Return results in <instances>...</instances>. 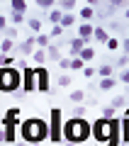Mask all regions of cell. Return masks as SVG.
I'll return each instance as SVG.
<instances>
[{"instance_id": "obj_14", "label": "cell", "mask_w": 129, "mask_h": 146, "mask_svg": "<svg viewBox=\"0 0 129 146\" xmlns=\"http://www.w3.org/2000/svg\"><path fill=\"white\" fill-rule=\"evenodd\" d=\"M93 39L98 44H107V39H110V32L105 29V27H95V32H93Z\"/></svg>"}, {"instance_id": "obj_15", "label": "cell", "mask_w": 129, "mask_h": 146, "mask_svg": "<svg viewBox=\"0 0 129 146\" xmlns=\"http://www.w3.org/2000/svg\"><path fill=\"white\" fill-rule=\"evenodd\" d=\"M78 17H80V22H93V17H95V7L83 5V7H80V12H78Z\"/></svg>"}, {"instance_id": "obj_17", "label": "cell", "mask_w": 129, "mask_h": 146, "mask_svg": "<svg viewBox=\"0 0 129 146\" xmlns=\"http://www.w3.org/2000/svg\"><path fill=\"white\" fill-rule=\"evenodd\" d=\"M95 54H98V51H95L93 46H85V49H83L80 54H78V58H80V61L85 63V66H88V63H90V61H93V58H95Z\"/></svg>"}, {"instance_id": "obj_16", "label": "cell", "mask_w": 129, "mask_h": 146, "mask_svg": "<svg viewBox=\"0 0 129 146\" xmlns=\"http://www.w3.org/2000/svg\"><path fill=\"white\" fill-rule=\"evenodd\" d=\"M27 5H29L27 0H10V10L17 12V15H25V12H27Z\"/></svg>"}, {"instance_id": "obj_45", "label": "cell", "mask_w": 129, "mask_h": 146, "mask_svg": "<svg viewBox=\"0 0 129 146\" xmlns=\"http://www.w3.org/2000/svg\"><path fill=\"white\" fill-rule=\"evenodd\" d=\"M124 20L129 22V7H127V10H124Z\"/></svg>"}, {"instance_id": "obj_20", "label": "cell", "mask_w": 129, "mask_h": 146, "mask_svg": "<svg viewBox=\"0 0 129 146\" xmlns=\"http://www.w3.org/2000/svg\"><path fill=\"white\" fill-rule=\"evenodd\" d=\"M76 20H78V17L73 15V12H63V15H61V22H59V25L66 29V27H73V25H76Z\"/></svg>"}, {"instance_id": "obj_35", "label": "cell", "mask_w": 129, "mask_h": 146, "mask_svg": "<svg viewBox=\"0 0 129 146\" xmlns=\"http://www.w3.org/2000/svg\"><path fill=\"white\" fill-rule=\"evenodd\" d=\"M59 85H61V88L71 85V76H68V73H61V76H59Z\"/></svg>"}, {"instance_id": "obj_37", "label": "cell", "mask_w": 129, "mask_h": 146, "mask_svg": "<svg viewBox=\"0 0 129 146\" xmlns=\"http://www.w3.org/2000/svg\"><path fill=\"white\" fill-rule=\"evenodd\" d=\"M117 66H119V68H127V66H129V56H127V54H122V56L117 58Z\"/></svg>"}, {"instance_id": "obj_29", "label": "cell", "mask_w": 129, "mask_h": 146, "mask_svg": "<svg viewBox=\"0 0 129 146\" xmlns=\"http://www.w3.org/2000/svg\"><path fill=\"white\" fill-rule=\"evenodd\" d=\"M61 34H63V27L61 25H54L51 32H49V39H61Z\"/></svg>"}, {"instance_id": "obj_11", "label": "cell", "mask_w": 129, "mask_h": 146, "mask_svg": "<svg viewBox=\"0 0 129 146\" xmlns=\"http://www.w3.org/2000/svg\"><path fill=\"white\" fill-rule=\"evenodd\" d=\"M68 49H71V58H78V54L83 51V49H85V42H83V39H78V36H73L71 42H68Z\"/></svg>"}, {"instance_id": "obj_48", "label": "cell", "mask_w": 129, "mask_h": 146, "mask_svg": "<svg viewBox=\"0 0 129 146\" xmlns=\"http://www.w3.org/2000/svg\"><path fill=\"white\" fill-rule=\"evenodd\" d=\"M127 39H129V27H127Z\"/></svg>"}, {"instance_id": "obj_12", "label": "cell", "mask_w": 129, "mask_h": 146, "mask_svg": "<svg viewBox=\"0 0 129 146\" xmlns=\"http://www.w3.org/2000/svg\"><path fill=\"white\" fill-rule=\"evenodd\" d=\"M119 136L122 144H129V117H119Z\"/></svg>"}, {"instance_id": "obj_3", "label": "cell", "mask_w": 129, "mask_h": 146, "mask_svg": "<svg viewBox=\"0 0 129 146\" xmlns=\"http://www.w3.org/2000/svg\"><path fill=\"white\" fill-rule=\"evenodd\" d=\"M22 90V71H17L15 66L0 68V93L17 95Z\"/></svg>"}, {"instance_id": "obj_2", "label": "cell", "mask_w": 129, "mask_h": 146, "mask_svg": "<svg viewBox=\"0 0 129 146\" xmlns=\"http://www.w3.org/2000/svg\"><path fill=\"white\" fill-rule=\"evenodd\" d=\"M90 139V122L83 117H71V119L63 122V141H71V144H83V141Z\"/></svg>"}, {"instance_id": "obj_22", "label": "cell", "mask_w": 129, "mask_h": 146, "mask_svg": "<svg viewBox=\"0 0 129 146\" xmlns=\"http://www.w3.org/2000/svg\"><path fill=\"white\" fill-rule=\"evenodd\" d=\"M32 61H34V66H44V63H47V51H44V49H37V51L32 54Z\"/></svg>"}, {"instance_id": "obj_44", "label": "cell", "mask_w": 129, "mask_h": 146, "mask_svg": "<svg viewBox=\"0 0 129 146\" xmlns=\"http://www.w3.org/2000/svg\"><path fill=\"white\" fill-rule=\"evenodd\" d=\"M15 146H27V144H25L22 139H17V141H15Z\"/></svg>"}, {"instance_id": "obj_34", "label": "cell", "mask_w": 129, "mask_h": 146, "mask_svg": "<svg viewBox=\"0 0 129 146\" xmlns=\"http://www.w3.org/2000/svg\"><path fill=\"white\" fill-rule=\"evenodd\" d=\"M83 68H85V63L80 58H71V71H83Z\"/></svg>"}, {"instance_id": "obj_26", "label": "cell", "mask_w": 129, "mask_h": 146, "mask_svg": "<svg viewBox=\"0 0 129 146\" xmlns=\"http://www.w3.org/2000/svg\"><path fill=\"white\" fill-rule=\"evenodd\" d=\"M37 7H39V10H49V12H51L54 7H56V3H54V0H37Z\"/></svg>"}, {"instance_id": "obj_38", "label": "cell", "mask_w": 129, "mask_h": 146, "mask_svg": "<svg viewBox=\"0 0 129 146\" xmlns=\"http://www.w3.org/2000/svg\"><path fill=\"white\" fill-rule=\"evenodd\" d=\"M119 49H122V51L129 56V39H127V36H124V39H119Z\"/></svg>"}, {"instance_id": "obj_4", "label": "cell", "mask_w": 129, "mask_h": 146, "mask_svg": "<svg viewBox=\"0 0 129 146\" xmlns=\"http://www.w3.org/2000/svg\"><path fill=\"white\" fill-rule=\"evenodd\" d=\"M49 141L63 144V115H61V107L49 110Z\"/></svg>"}, {"instance_id": "obj_42", "label": "cell", "mask_w": 129, "mask_h": 146, "mask_svg": "<svg viewBox=\"0 0 129 146\" xmlns=\"http://www.w3.org/2000/svg\"><path fill=\"white\" fill-rule=\"evenodd\" d=\"M5 29H7V17H5V15H0V34H3Z\"/></svg>"}, {"instance_id": "obj_32", "label": "cell", "mask_w": 129, "mask_h": 146, "mask_svg": "<svg viewBox=\"0 0 129 146\" xmlns=\"http://www.w3.org/2000/svg\"><path fill=\"white\" fill-rule=\"evenodd\" d=\"M7 22H10L12 27H17V25H22V22H25V15H17V12H10V20H7Z\"/></svg>"}, {"instance_id": "obj_10", "label": "cell", "mask_w": 129, "mask_h": 146, "mask_svg": "<svg viewBox=\"0 0 129 146\" xmlns=\"http://www.w3.org/2000/svg\"><path fill=\"white\" fill-rule=\"evenodd\" d=\"M3 119H5V122H10V124H15V127H20V124H22L20 107H10V110L5 112V115H3Z\"/></svg>"}, {"instance_id": "obj_1", "label": "cell", "mask_w": 129, "mask_h": 146, "mask_svg": "<svg viewBox=\"0 0 129 146\" xmlns=\"http://www.w3.org/2000/svg\"><path fill=\"white\" fill-rule=\"evenodd\" d=\"M20 139L27 146H39L41 141L49 139V122L41 119V117H29V119H22L20 124Z\"/></svg>"}, {"instance_id": "obj_25", "label": "cell", "mask_w": 129, "mask_h": 146, "mask_svg": "<svg viewBox=\"0 0 129 146\" xmlns=\"http://www.w3.org/2000/svg\"><path fill=\"white\" fill-rule=\"evenodd\" d=\"M68 98H71L73 105H83V102H85V93H83V90H73Z\"/></svg>"}, {"instance_id": "obj_24", "label": "cell", "mask_w": 129, "mask_h": 146, "mask_svg": "<svg viewBox=\"0 0 129 146\" xmlns=\"http://www.w3.org/2000/svg\"><path fill=\"white\" fill-rule=\"evenodd\" d=\"M56 7H59L61 12H71L73 7H76V0H59V3H56Z\"/></svg>"}, {"instance_id": "obj_18", "label": "cell", "mask_w": 129, "mask_h": 146, "mask_svg": "<svg viewBox=\"0 0 129 146\" xmlns=\"http://www.w3.org/2000/svg\"><path fill=\"white\" fill-rule=\"evenodd\" d=\"M95 73H98V78H100V80H102V78H112V76H114V66H110V63H102V66H100Z\"/></svg>"}, {"instance_id": "obj_36", "label": "cell", "mask_w": 129, "mask_h": 146, "mask_svg": "<svg viewBox=\"0 0 129 146\" xmlns=\"http://www.w3.org/2000/svg\"><path fill=\"white\" fill-rule=\"evenodd\" d=\"M73 117L83 119V117H85V107H83V105H76V107H73Z\"/></svg>"}, {"instance_id": "obj_49", "label": "cell", "mask_w": 129, "mask_h": 146, "mask_svg": "<svg viewBox=\"0 0 129 146\" xmlns=\"http://www.w3.org/2000/svg\"><path fill=\"white\" fill-rule=\"evenodd\" d=\"M0 42H3V34H0Z\"/></svg>"}, {"instance_id": "obj_7", "label": "cell", "mask_w": 129, "mask_h": 146, "mask_svg": "<svg viewBox=\"0 0 129 146\" xmlns=\"http://www.w3.org/2000/svg\"><path fill=\"white\" fill-rule=\"evenodd\" d=\"M34 76H37V90L39 93H49V68L34 66Z\"/></svg>"}, {"instance_id": "obj_33", "label": "cell", "mask_w": 129, "mask_h": 146, "mask_svg": "<svg viewBox=\"0 0 129 146\" xmlns=\"http://www.w3.org/2000/svg\"><path fill=\"white\" fill-rule=\"evenodd\" d=\"M105 46H107L110 51H117V49H119V39H117V36H110V39H107V44H105Z\"/></svg>"}, {"instance_id": "obj_8", "label": "cell", "mask_w": 129, "mask_h": 146, "mask_svg": "<svg viewBox=\"0 0 129 146\" xmlns=\"http://www.w3.org/2000/svg\"><path fill=\"white\" fill-rule=\"evenodd\" d=\"M93 32H95L93 22H80V25H78V39H83L85 46H90V42H93Z\"/></svg>"}, {"instance_id": "obj_31", "label": "cell", "mask_w": 129, "mask_h": 146, "mask_svg": "<svg viewBox=\"0 0 129 146\" xmlns=\"http://www.w3.org/2000/svg\"><path fill=\"white\" fill-rule=\"evenodd\" d=\"M124 102H127V100H124V95H114V98H112V105H110V107L122 110V107H124Z\"/></svg>"}, {"instance_id": "obj_30", "label": "cell", "mask_w": 129, "mask_h": 146, "mask_svg": "<svg viewBox=\"0 0 129 146\" xmlns=\"http://www.w3.org/2000/svg\"><path fill=\"white\" fill-rule=\"evenodd\" d=\"M3 36H5V39H12V42H15V39H17V27L7 25V29L3 32Z\"/></svg>"}, {"instance_id": "obj_19", "label": "cell", "mask_w": 129, "mask_h": 146, "mask_svg": "<svg viewBox=\"0 0 129 146\" xmlns=\"http://www.w3.org/2000/svg\"><path fill=\"white\" fill-rule=\"evenodd\" d=\"M117 110H114V107H110V105H107V107H102V110H100V119H117Z\"/></svg>"}, {"instance_id": "obj_28", "label": "cell", "mask_w": 129, "mask_h": 146, "mask_svg": "<svg viewBox=\"0 0 129 146\" xmlns=\"http://www.w3.org/2000/svg\"><path fill=\"white\" fill-rule=\"evenodd\" d=\"M61 15L63 12L59 10V7H54V10L49 12V22H51V25H59V22H61Z\"/></svg>"}, {"instance_id": "obj_40", "label": "cell", "mask_w": 129, "mask_h": 146, "mask_svg": "<svg viewBox=\"0 0 129 146\" xmlns=\"http://www.w3.org/2000/svg\"><path fill=\"white\" fill-rule=\"evenodd\" d=\"M80 73L85 76V78H93V76H95V68H93V66H85V68H83Z\"/></svg>"}, {"instance_id": "obj_13", "label": "cell", "mask_w": 129, "mask_h": 146, "mask_svg": "<svg viewBox=\"0 0 129 146\" xmlns=\"http://www.w3.org/2000/svg\"><path fill=\"white\" fill-rule=\"evenodd\" d=\"M44 51H47V61H56V63L61 61V51H59V44H49Z\"/></svg>"}, {"instance_id": "obj_23", "label": "cell", "mask_w": 129, "mask_h": 146, "mask_svg": "<svg viewBox=\"0 0 129 146\" xmlns=\"http://www.w3.org/2000/svg\"><path fill=\"white\" fill-rule=\"evenodd\" d=\"M34 44H37V49H47L49 44H51V39H49V34H37Z\"/></svg>"}, {"instance_id": "obj_5", "label": "cell", "mask_w": 129, "mask_h": 146, "mask_svg": "<svg viewBox=\"0 0 129 146\" xmlns=\"http://www.w3.org/2000/svg\"><path fill=\"white\" fill-rule=\"evenodd\" d=\"M37 51V44H34V34H29L27 39H22V42H17L15 51H12V56L15 58H32V54Z\"/></svg>"}, {"instance_id": "obj_41", "label": "cell", "mask_w": 129, "mask_h": 146, "mask_svg": "<svg viewBox=\"0 0 129 146\" xmlns=\"http://www.w3.org/2000/svg\"><path fill=\"white\" fill-rule=\"evenodd\" d=\"M59 66H61V68H71V56H61Z\"/></svg>"}, {"instance_id": "obj_9", "label": "cell", "mask_w": 129, "mask_h": 146, "mask_svg": "<svg viewBox=\"0 0 129 146\" xmlns=\"http://www.w3.org/2000/svg\"><path fill=\"white\" fill-rule=\"evenodd\" d=\"M3 131H5V144H15L17 134H20V127H15V124H10V122L3 119Z\"/></svg>"}, {"instance_id": "obj_47", "label": "cell", "mask_w": 129, "mask_h": 146, "mask_svg": "<svg viewBox=\"0 0 129 146\" xmlns=\"http://www.w3.org/2000/svg\"><path fill=\"white\" fill-rule=\"evenodd\" d=\"M63 146H76V144H71V141H63Z\"/></svg>"}, {"instance_id": "obj_27", "label": "cell", "mask_w": 129, "mask_h": 146, "mask_svg": "<svg viewBox=\"0 0 129 146\" xmlns=\"http://www.w3.org/2000/svg\"><path fill=\"white\" fill-rule=\"evenodd\" d=\"M98 88H100V90H112V88H114V76H112V78H102V80L98 83Z\"/></svg>"}, {"instance_id": "obj_21", "label": "cell", "mask_w": 129, "mask_h": 146, "mask_svg": "<svg viewBox=\"0 0 129 146\" xmlns=\"http://www.w3.org/2000/svg\"><path fill=\"white\" fill-rule=\"evenodd\" d=\"M27 27H29V29H32V34H41V20H39V17H29V20H27Z\"/></svg>"}, {"instance_id": "obj_39", "label": "cell", "mask_w": 129, "mask_h": 146, "mask_svg": "<svg viewBox=\"0 0 129 146\" xmlns=\"http://www.w3.org/2000/svg\"><path fill=\"white\" fill-rule=\"evenodd\" d=\"M117 78L122 80V83H127V85H129V68H122V73H119Z\"/></svg>"}, {"instance_id": "obj_43", "label": "cell", "mask_w": 129, "mask_h": 146, "mask_svg": "<svg viewBox=\"0 0 129 146\" xmlns=\"http://www.w3.org/2000/svg\"><path fill=\"white\" fill-rule=\"evenodd\" d=\"M110 29H114V32H122V22L112 20V22H110Z\"/></svg>"}, {"instance_id": "obj_6", "label": "cell", "mask_w": 129, "mask_h": 146, "mask_svg": "<svg viewBox=\"0 0 129 146\" xmlns=\"http://www.w3.org/2000/svg\"><path fill=\"white\" fill-rule=\"evenodd\" d=\"M34 90H37V76H34V68L27 66V68H22V95L34 93Z\"/></svg>"}, {"instance_id": "obj_46", "label": "cell", "mask_w": 129, "mask_h": 146, "mask_svg": "<svg viewBox=\"0 0 129 146\" xmlns=\"http://www.w3.org/2000/svg\"><path fill=\"white\" fill-rule=\"evenodd\" d=\"M122 117H129V107H127V110H124V112H122Z\"/></svg>"}]
</instances>
